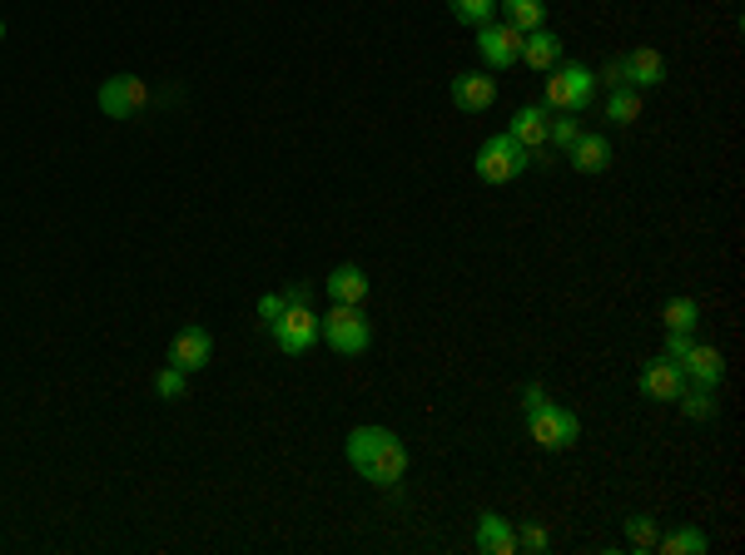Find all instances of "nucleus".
<instances>
[{
    "label": "nucleus",
    "instance_id": "aec40b11",
    "mask_svg": "<svg viewBox=\"0 0 745 555\" xmlns=\"http://www.w3.org/2000/svg\"><path fill=\"white\" fill-rule=\"evenodd\" d=\"M607 120L616 124V130H626V124L642 120V89H632V85L611 89V95H607Z\"/></svg>",
    "mask_w": 745,
    "mask_h": 555
},
{
    "label": "nucleus",
    "instance_id": "b1692460",
    "mask_svg": "<svg viewBox=\"0 0 745 555\" xmlns=\"http://www.w3.org/2000/svg\"><path fill=\"white\" fill-rule=\"evenodd\" d=\"M448 11H452V21L457 25H487L497 15V0H448Z\"/></svg>",
    "mask_w": 745,
    "mask_h": 555
},
{
    "label": "nucleus",
    "instance_id": "412c9836",
    "mask_svg": "<svg viewBox=\"0 0 745 555\" xmlns=\"http://www.w3.org/2000/svg\"><path fill=\"white\" fill-rule=\"evenodd\" d=\"M656 551L661 555H706L711 541H706V531H696V526H681V531L656 535Z\"/></svg>",
    "mask_w": 745,
    "mask_h": 555
},
{
    "label": "nucleus",
    "instance_id": "6e6552de",
    "mask_svg": "<svg viewBox=\"0 0 745 555\" xmlns=\"http://www.w3.org/2000/svg\"><path fill=\"white\" fill-rule=\"evenodd\" d=\"M358 477L363 481H373V486H398V481L407 477V446H403V436H388L378 452L368 456V467H358Z\"/></svg>",
    "mask_w": 745,
    "mask_h": 555
},
{
    "label": "nucleus",
    "instance_id": "cd10ccee",
    "mask_svg": "<svg viewBox=\"0 0 745 555\" xmlns=\"http://www.w3.org/2000/svg\"><path fill=\"white\" fill-rule=\"evenodd\" d=\"M656 535H661V531H656L651 516H626V541H632L636 551H651Z\"/></svg>",
    "mask_w": 745,
    "mask_h": 555
},
{
    "label": "nucleus",
    "instance_id": "a878e982",
    "mask_svg": "<svg viewBox=\"0 0 745 555\" xmlns=\"http://www.w3.org/2000/svg\"><path fill=\"white\" fill-rule=\"evenodd\" d=\"M582 134H587V130H582V120H576V114H562V120H557V114H552V130H547V145H552V149H572L576 139H582Z\"/></svg>",
    "mask_w": 745,
    "mask_h": 555
},
{
    "label": "nucleus",
    "instance_id": "423d86ee",
    "mask_svg": "<svg viewBox=\"0 0 745 555\" xmlns=\"http://www.w3.org/2000/svg\"><path fill=\"white\" fill-rule=\"evenodd\" d=\"M95 100H100V110L110 114V120H135V114L149 104V85L139 75H110Z\"/></svg>",
    "mask_w": 745,
    "mask_h": 555
},
{
    "label": "nucleus",
    "instance_id": "1a4fd4ad",
    "mask_svg": "<svg viewBox=\"0 0 745 555\" xmlns=\"http://www.w3.org/2000/svg\"><path fill=\"white\" fill-rule=\"evenodd\" d=\"M209 357H215V337L204 333L199 322H190V328H180L170 343V367H180V372H204L209 367Z\"/></svg>",
    "mask_w": 745,
    "mask_h": 555
},
{
    "label": "nucleus",
    "instance_id": "473e14b6",
    "mask_svg": "<svg viewBox=\"0 0 745 555\" xmlns=\"http://www.w3.org/2000/svg\"><path fill=\"white\" fill-rule=\"evenodd\" d=\"M601 85H607V89L626 85V79H621V60H611V65H607V70H601Z\"/></svg>",
    "mask_w": 745,
    "mask_h": 555
},
{
    "label": "nucleus",
    "instance_id": "2eb2a0df",
    "mask_svg": "<svg viewBox=\"0 0 745 555\" xmlns=\"http://www.w3.org/2000/svg\"><path fill=\"white\" fill-rule=\"evenodd\" d=\"M477 551H487V555H517V526H512L508 516L483 511V516H477Z\"/></svg>",
    "mask_w": 745,
    "mask_h": 555
},
{
    "label": "nucleus",
    "instance_id": "39448f33",
    "mask_svg": "<svg viewBox=\"0 0 745 555\" xmlns=\"http://www.w3.org/2000/svg\"><path fill=\"white\" fill-rule=\"evenodd\" d=\"M269 337L279 343V353L304 357L308 347L318 343V312L314 308H283L279 318L269 322Z\"/></svg>",
    "mask_w": 745,
    "mask_h": 555
},
{
    "label": "nucleus",
    "instance_id": "f3484780",
    "mask_svg": "<svg viewBox=\"0 0 745 555\" xmlns=\"http://www.w3.org/2000/svg\"><path fill=\"white\" fill-rule=\"evenodd\" d=\"M323 293H328V303H363L368 298V273H363L358 263H343L323 278Z\"/></svg>",
    "mask_w": 745,
    "mask_h": 555
},
{
    "label": "nucleus",
    "instance_id": "f03ea898",
    "mask_svg": "<svg viewBox=\"0 0 745 555\" xmlns=\"http://www.w3.org/2000/svg\"><path fill=\"white\" fill-rule=\"evenodd\" d=\"M318 337H323L339 357L368 353L373 328H368V318H363V303H333V308L318 318Z\"/></svg>",
    "mask_w": 745,
    "mask_h": 555
},
{
    "label": "nucleus",
    "instance_id": "dca6fc26",
    "mask_svg": "<svg viewBox=\"0 0 745 555\" xmlns=\"http://www.w3.org/2000/svg\"><path fill=\"white\" fill-rule=\"evenodd\" d=\"M522 65H532L537 75H547L552 65H562V40H557V30H532L522 35Z\"/></svg>",
    "mask_w": 745,
    "mask_h": 555
},
{
    "label": "nucleus",
    "instance_id": "bb28decb",
    "mask_svg": "<svg viewBox=\"0 0 745 555\" xmlns=\"http://www.w3.org/2000/svg\"><path fill=\"white\" fill-rule=\"evenodd\" d=\"M517 551H532V555H547V551H552V535H547V526H537V521L517 526Z\"/></svg>",
    "mask_w": 745,
    "mask_h": 555
},
{
    "label": "nucleus",
    "instance_id": "f8f14e48",
    "mask_svg": "<svg viewBox=\"0 0 745 555\" xmlns=\"http://www.w3.org/2000/svg\"><path fill=\"white\" fill-rule=\"evenodd\" d=\"M621 79L632 89H656L671 79V65L661 50H651V45H642V50H632V55L621 60Z\"/></svg>",
    "mask_w": 745,
    "mask_h": 555
},
{
    "label": "nucleus",
    "instance_id": "5701e85b",
    "mask_svg": "<svg viewBox=\"0 0 745 555\" xmlns=\"http://www.w3.org/2000/svg\"><path fill=\"white\" fill-rule=\"evenodd\" d=\"M676 407L686 411L691 422H711V417H716V392L711 387H686L676 397Z\"/></svg>",
    "mask_w": 745,
    "mask_h": 555
},
{
    "label": "nucleus",
    "instance_id": "7ed1b4c3",
    "mask_svg": "<svg viewBox=\"0 0 745 555\" xmlns=\"http://www.w3.org/2000/svg\"><path fill=\"white\" fill-rule=\"evenodd\" d=\"M527 169H532V155L508 130L483 139V149H477V178H483V184H512V178H522Z\"/></svg>",
    "mask_w": 745,
    "mask_h": 555
},
{
    "label": "nucleus",
    "instance_id": "a211bd4d",
    "mask_svg": "<svg viewBox=\"0 0 745 555\" xmlns=\"http://www.w3.org/2000/svg\"><path fill=\"white\" fill-rule=\"evenodd\" d=\"M572 169L576 174H607L611 169V145H607V134H582L572 149Z\"/></svg>",
    "mask_w": 745,
    "mask_h": 555
},
{
    "label": "nucleus",
    "instance_id": "c85d7f7f",
    "mask_svg": "<svg viewBox=\"0 0 745 555\" xmlns=\"http://www.w3.org/2000/svg\"><path fill=\"white\" fill-rule=\"evenodd\" d=\"M691 343H696V337H691V333H667V343H661V357H671V362H681V357L691 353Z\"/></svg>",
    "mask_w": 745,
    "mask_h": 555
},
{
    "label": "nucleus",
    "instance_id": "9d476101",
    "mask_svg": "<svg viewBox=\"0 0 745 555\" xmlns=\"http://www.w3.org/2000/svg\"><path fill=\"white\" fill-rule=\"evenodd\" d=\"M636 382H642V397H651V402H676L681 392H686V372H681V362H671V357H651Z\"/></svg>",
    "mask_w": 745,
    "mask_h": 555
},
{
    "label": "nucleus",
    "instance_id": "4be33fe9",
    "mask_svg": "<svg viewBox=\"0 0 745 555\" xmlns=\"http://www.w3.org/2000/svg\"><path fill=\"white\" fill-rule=\"evenodd\" d=\"M661 322H667V333H696V322H700L696 298H671L661 308Z\"/></svg>",
    "mask_w": 745,
    "mask_h": 555
},
{
    "label": "nucleus",
    "instance_id": "c756f323",
    "mask_svg": "<svg viewBox=\"0 0 745 555\" xmlns=\"http://www.w3.org/2000/svg\"><path fill=\"white\" fill-rule=\"evenodd\" d=\"M547 402H552V397H547L542 382H527V387H522V417H527V411H537V407H547Z\"/></svg>",
    "mask_w": 745,
    "mask_h": 555
},
{
    "label": "nucleus",
    "instance_id": "72a5a7b5",
    "mask_svg": "<svg viewBox=\"0 0 745 555\" xmlns=\"http://www.w3.org/2000/svg\"><path fill=\"white\" fill-rule=\"evenodd\" d=\"M0 40H5V21H0Z\"/></svg>",
    "mask_w": 745,
    "mask_h": 555
},
{
    "label": "nucleus",
    "instance_id": "9b49d317",
    "mask_svg": "<svg viewBox=\"0 0 745 555\" xmlns=\"http://www.w3.org/2000/svg\"><path fill=\"white\" fill-rule=\"evenodd\" d=\"M452 104L463 114H483L497 104V79L487 70H463V75L452 79Z\"/></svg>",
    "mask_w": 745,
    "mask_h": 555
},
{
    "label": "nucleus",
    "instance_id": "f257e3e1",
    "mask_svg": "<svg viewBox=\"0 0 745 555\" xmlns=\"http://www.w3.org/2000/svg\"><path fill=\"white\" fill-rule=\"evenodd\" d=\"M591 100H597V75H591L587 65L566 60V65L547 70V79H542V104L552 114H587Z\"/></svg>",
    "mask_w": 745,
    "mask_h": 555
},
{
    "label": "nucleus",
    "instance_id": "2f4dec72",
    "mask_svg": "<svg viewBox=\"0 0 745 555\" xmlns=\"http://www.w3.org/2000/svg\"><path fill=\"white\" fill-rule=\"evenodd\" d=\"M308 298H314V288H308V283H294V288L283 293V303H289V308H308Z\"/></svg>",
    "mask_w": 745,
    "mask_h": 555
},
{
    "label": "nucleus",
    "instance_id": "20e7f679",
    "mask_svg": "<svg viewBox=\"0 0 745 555\" xmlns=\"http://www.w3.org/2000/svg\"><path fill=\"white\" fill-rule=\"evenodd\" d=\"M527 436L542 446V452H566V446H576V436H582V422H576V411L547 402V407L527 411Z\"/></svg>",
    "mask_w": 745,
    "mask_h": 555
},
{
    "label": "nucleus",
    "instance_id": "ddd939ff",
    "mask_svg": "<svg viewBox=\"0 0 745 555\" xmlns=\"http://www.w3.org/2000/svg\"><path fill=\"white\" fill-rule=\"evenodd\" d=\"M547 130H552V110L547 104H522L517 114H512V124H508V134L517 139L527 155H542V149H552L547 145Z\"/></svg>",
    "mask_w": 745,
    "mask_h": 555
},
{
    "label": "nucleus",
    "instance_id": "7c9ffc66",
    "mask_svg": "<svg viewBox=\"0 0 745 555\" xmlns=\"http://www.w3.org/2000/svg\"><path fill=\"white\" fill-rule=\"evenodd\" d=\"M283 308H289V303H283V293H264V298H259V318H264V328H269V322L279 318Z\"/></svg>",
    "mask_w": 745,
    "mask_h": 555
},
{
    "label": "nucleus",
    "instance_id": "4468645a",
    "mask_svg": "<svg viewBox=\"0 0 745 555\" xmlns=\"http://www.w3.org/2000/svg\"><path fill=\"white\" fill-rule=\"evenodd\" d=\"M681 372H686V387H721L725 382V357L706 343H691V353L681 357Z\"/></svg>",
    "mask_w": 745,
    "mask_h": 555
},
{
    "label": "nucleus",
    "instance_id": "393cba45",
    "mask_svg": "<svg viewBox=\"0 0 745 555\" xmlns=\"http://www.w3.org/2000/svg\"><path fill=\"white\" fill-rule=\"evenodd\" d=\"M184 387H190V372H180V367H159L155 372V397L159 402H180Z\"/></svg>",
    "mask_w": 745,
    "mask_h": 555
},
{
    "label": "nucleus",
    "instance_id": "6ab92c4d",
    "mask_svg": "<svg viewBox=\"0 0 745 555\" xmlns=\"http://www.w3.org/2000/svg\"><path fill=\"white\" fill-rule=\"evenodd\" d=\"M497 11H502V21L512 25V30L532 35L547 25V0H497Z\"/></svg>",
    "mask_w": 745,
    "mask_h": 555
},
{
    "label": "nucleus",
    "instance_id": "0eeeda50",
    "mask_svg": "<svg viewBox=\"0 0 745 555\" xmlns=\"http://www.w3.org/2000/svg\"><path fill=\"white\" fill-rule=\"evenodd\" d=\"M477 55L487 60V70H512L522 60V30H512L508 21L477 25Z\"/></svg>",
    "mask_w": 745,
    "mask_h": 555
}]
</instances>
